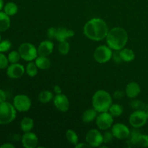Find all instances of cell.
I'll return each mask as SVG.
<instances>
[{
  "label": "cell",
  "mask_w": 148,
  "mask_h": 148,
  "mask_svg": "<svg viewBox=\"0 0 148 148\" xmlns=\"http://www.w3.org/2000/svg\"><path fill=\"white\" fill-rule=\"evenodd\" d=\"M147 117L146 112L142 110H137L130 115V124L134 128H140L146 124Z\"/></svg>",
  "instance_id": "ba28073f"
},
{
  "label": "cell",
  "mask_w": 148,
  "mask_h": 148,
  "mask_svg": "<svg viewBox=\"0 0 148 148\" xmlns=\"http://www.w3.org/2000/svg\"><path fill=\"white\" fill-rule=\"evenodd\" d=\"M108 111L113 116L119 117L122 114L123 107L119 104H112Z\"/></svg>",
  "instance_id": "4316f807"
},
{
  "label": "cell",
  "mask_w": 148,
  "mask_h": 148,
  "mask_svg": "<svg viewBox=\"0 0 148 148\" xmlns=\"http://www.w3.org/2000/svg\"><path fill=\"white\" fill-rule=\"evenodd\" d=\"M12 43L11 42L9 41V40H3V41L0 42V52H6L8 50H10V49L11 48Z\"/></svg>",
  "instance_id": "1f68e13d"
},
{
  "label": "cell",
  "mask_w": 148,
  "mask_h": 148,
  "mask_svg": "<svg viewBox=\"0 0 148 148\" xmlns=\"http://www.w3.org/2000/svg\"><path fill=\"white\" fill-rule=\"evenodd\" d=\"M140 87L138 83L135 82H131L126 87V94L130 98H134L140 93Z\"/></svg>",
  "instance_id": "2e32d148"
},
{
  "label": "cell",
  "mask_w": 148,
  "mask_h": 148,
  "mask_svg": "<svg viewBox=\"0 0 148 148\" xmlns=\"http://www.w3.org/2000/svg\"><path fill=\"white\" fill-rule=\"evenodd\" d=\"M74 35H75V32L72 30H69L65 27H59L57 29L56 39L59 42L64 41V40H66L68 38L74 36Z\"/></svg>",
  "instance_id": "e0dca14e"
},
{
  "label": "cell",
  "mask_w": 148,
  "mask_h": 148,
  "mask_svg": "<svg viewBox=\"0 0 148 148\" xmlns=\"http://www.w3.org/2000/svg\"><path fill=\"white\" fill-rule=\"evenodd\" d=\"M124 96V92L122 90H117L114 93V97L116 99H121Z\"/></svg>",
  "instance_id": "74e56055"
},
{
  "label": "cell",
  "mask_w": 148,
  "mask_h": 148,
  "mask_svg": "<svg viewBox=\"0 0 148 148\" xmlns=\"http://www.w3.org/2000/svg\"><path fill=\"white\" fill-rule=\"evenodd\" d=\"M53 104L59 111L66 112L69 110V101L64 94H57L53 98Z\"/></svg>",
  "instance_id": "7c38bea8"
},
{
  "label": "cell",
  "mask_w": 148,
  "mask_h": 148,
  "mask_svg": "<svg viewBox=\"0 0 148 148\" xmlns=\"http://www.w3.org/2000/svg\"><path fill=\"white\" fill-rule=\"evenodd\" d=\"M112 59L116 63H121L123 62L122 59H121V55H120V50H116L114 53H113Z\"/></svg>",
  "instance_id": "d590c367"
},
{
  "label": "cell",
  "mask_w": 148,
  "mask_h": 148,
  "mask_svg": "<svg viewBox=\"0 0 148 148\" xmlns=\"http://www.w3.org/2000/svg\"><path fill=\"white\" fill-rule=\"evenodd\" d=\"M56 32H57V29H56L53 27H51L48 29L47 30V36L50 40L53 38H56Z\"/></svg>",
  "instance_id": "e575fe53"
},
{
  "label": "cell",
  "mask_w": 148,
  "mask_h": 148,
  "mask_svg": "<svg viewBox=\"0 0 148 148\" xmlns=\"http://www.w3.org/2000/svg\"><path fill=\"white\" fill-rule=\"evenodd\" d=\"M4 12L9 16L14 15L18 11V7L14 2H8L4 7Z\"/></svg>",
  "instance_id": "cb8c5ba5"
},
{
  "label": "cell",
  "mask_w": 148,
  "mask_h": 148,
  "mask_svg": "<svg viewBox=\"0 0 148 148\" xmlns=\"http://www.w3.org/2000/svg\"><path fill=\"white\" fill-rule=\"evenodd\" d=\"M36 64L37 65L38 68L42 70H46L51 67V61L47 56H39L36 59Z\"/></svg>",
  "instance_id": "ac0fdd59"
},
{
  "label": "cell",
  "mask_w": 148,
  "mask_h": 148,
  "mask_svg": "<svg viewBox=\"0 0 148 148\" xmlns=\"http://www.w3.org/2000/svg\"><path fill=\"white\" fill-rule=\"evenodd\" d=\"M130 105H131V106L133 108H141L143 103H142L141 101H132Z\"/></svg>",
  "instance_id": "8d00e7d4"
},
{
  "label": "cell",
  "mask_w": 148,
  "mask_h": 148,
  "mask_svg": "<svg viewBox=\"0 0 148 148\" xmlns=\"http://www.w3.org/2000/svg\"><path fill=\"white\" fill-rule=\"evenodd\" d=\"M17 116L16 108L10 103H0V124H7L14 121Z\"/></svg>",
  "instance_id": "277c9868"
},
{
  "label": "cell",
  "mask_w": 148,
  "mask_h": 148,
  "mask_svg": "<svg viewBox=\"0 0 148 148\" xmlns=\"http://www.w3.org/2000/svg\"><path fill=\"white\" fill-rule=\"evenodd\" d=\"M141 134V133L139 132V130H136V128L133 129V130H130V134L129 136V142L132 145H135V143L137 142V139H138L139 136Z\"/></svg>",
  "instance_id": "f1b7e54d"
},
{
  "label": "cell",
  "mask_w": 148,
  "mask_h": 148,
  "mask_svg": "<svg viewBox=\"0 0 148 148\" xmlns=\"http://www.w3.org/2000/svg\"><path fill=\"white\" fill-rule=\"evenodd\" d=\"M20 58H21V56H20V53H19V51H12L8 55L9 62L12 64L17 63L20 61Z\"/></svg>",
  "instance_id": "4dcf8cb0"
},
{
  "label": "cell",
  "mask_w": 148,
  "mask_h": 148,
  "mask_svg": "<svg viewBox=\"0 0 148 148\" xmlns=\"http://www.w3.org/2000/svg\"><path fill=\"white\" fill-rule=\"evenodd\" d=\"M87 143L91 146V147H101V145L103 143V134L98 131L97 130H91L87 133L86 137H85Z\"/></svg>",
  "instance_id": "9c48e42d"
},
{
  "label": "cell",
  "mask_w": 148,
  "mask_h": 148,
  "mask_svg": "<svg viewBox=\"0 0 148 148\" xmlns=\"http://www.w3.org/2000/svg\"><path fill=\"white\" fill-rule=\"evenodd\" d=\"M8 58L6 57L1 52H0V69H4L8 66Z\"/></svg>",
  "instance_id": "d6a6232c"
},
{
  "label": "cell",
  "mask_w": 148,
  "mask_h": 148,
  "mask_svg": "<svg viewBox=\"0 0 148 148\" xmlns=\"http://www.w3.org/2000/svg\"><path fill=\"white\" fill-rule=\"evenodd\" d=\"M38 140L36 134L33 132H25L22 137V143L25 148H35L37 147Z\"/></svg>",
  "instance_id": "5bb4252c"
},
{
  "label": "cell",
  "mask_w": 148,
  "mask_h": 148,
  "mask_svg": "<svg viewBox=\"0 0 148 148\" xmlns=\"http://www.w3.org/2000/svg\"><path fill=\"white\" fill-rule=\"evenodd\" d=\"M34 127V121L30 117H25L20 122V128L24 132H30Z\"/></svg>",
  "instance_id": "ffe728a7"
},
{
  "label": "cell",
  "mask_w": 148,
  "mask_h": 148,
  "mask_svg": "<svg viewBox=\"0 0 148 148\" xmlns=\"http://www.w3.org/2000/svg\"><path fill=\"white\" fill-rule=\"evenodd\" d=\"M114 134H113L112 132L106 131L104 132V134H103V143L105 144H108L110 143L113 140V137H114Z\"/></svg>",
  "instance_id": "836d02e7"
},
{
  "label": "cell",
  "mask_w": 148,
  "mask_h": 148,
  "mask_svg": "<svg viewBox=\"0 0 148 148\" xmlns=\"http://www.w3.org/2000/svg\"><path fill=\"white\" fill-rule=\"evenodd\" d=\"M13 106L16 110L20 112H25L30 110L31 107V101L26 95L20 94L16 95L13 100Z\"/></svg>",
  "instance_id": "52a82bcc"
},
{
  "label": "cell",
  "mask_w": 148,
  "mask_h": 148,
  "mask_svg": "<svg viewBox=\"0 0 148 148\" xmlns=\"http://www.w3.org/2000/svg\"><path fill=\"white\" fill-rule=\"evenodd\" d=\"M1 35H0V42H1Z\"/></svg>",
  "instance_id": "f6af8a7d"
},
{
  "label": "cell",
  "mask_w": 148,
  "mask_h": 148,
  "mask_svg": "<svg viewBox=\"0 0 148 148\" xmlns=\"http://www.w3.org/2000/svg\"><path fill=\"white\" fill-rule=\"evenodd\" d=\"M113 134L116 138L119 140H124L128 138L130 134V130L125 124L117 123L115 124L111 130Z\"/></svg>",
  "instance_id": "8fae6325"
},
{
  "label": "cell",
  "mask_w": 148,
  "mask_h": 148,
  "mask_svg": "<svg viewBox=\"0 0 148 148\" xmlns=\"http://www.w3.org/2000/svg\"><path fill=\"white\" fill-rule=\"evenodd\" d=\"M112 55L113 52L109 46H100L94 51V59L98 63L105 64L112 59Z\"/></svg>",
  "instance_id": "8992f818"
},
{
  "label": "cell",
  "mask_w": 148,
  "mask_h": 148,
  "mask_svg": "<svg viewBox=\"0 0 148 148\" xmlns=\"http://www.w3.org/2000/svg\"><path fill=\"white\" fill-rule=\"evenodd\" d=\"M53 42L49 40H46L42 41L38 48V53L39 56H48L53 52Z\"/></svg>",
  "instance_id": "9a60e30c"
},
{
  "label": "cell",
  "mask_w": 148,
  "mask_h": 148,
  "mask_svg": "<svg viewBox=\"0 0 148 148\" xmlns=\"http://www.w3.org/2000/svg\"><path fill=\"white\" fill-rule=\"evenodd\" d=\"M66 137L68 142L72 145H74L75 146L77 144H78V141H79L78 136L77 133L73 130H68L66 132Z\"/></svg>",
  "instance_id": "d4e9b609"
},
{
  "label": "cell",
  "mask_w": 148,
  "mask_h": 148,
  "mask_svg": "<svg viewBox=\"0 0 148 148\" xmlns=\"http://www.w3.org/2000/svg\"><path fill=\"white\" fill-rule=\"evenodd\" d=\"M108 46L113 50H121L128 41V34L124 28L114 27L109 30L106 36Z\"/></svg>",
  "instance_id": "7a4b0ae2"
},
{
  "label": "cell",
  "mask_w": 148,
  "mask_h": 148,
  "mask_svg": "<svg viewBox=\"0 0 148 148\" xmlns=\"http://www.w3.org/2000/svg\"><path fill=\"white\" fill-rule=\"evenodd\" d=\"M75 147H77V148H82V147H91V146L89 144H88V143H80V144H77L76 145H75Z\"/></svg>",
  "instance_id": "ab89813d"
},
{
  "label": "cell",
  "mask_w": 148,
  "mask_h": 148,
  "mask_svg": "<svg viewBox=\"0 0 148 148\" xmlns=\"http://www.w3.org/2000/svg\"><path fill=\"white\" fill-rule=\"evenodd\" d=\"M6 99H7V95H6L5 92L0 89V103L6 101Z\"/></svg>",
  "instance_id": "f35d334b"
},
{
  "label": "cell",
  "mask_w": 148,
  "mask_h": 148,
  "mask_svg": "<svg viewBox=\"0 0 148 148\" xmlns=\"http://www.w3.org/2000/svg\"><path fill=\"white\" fill-rule=\"evenodd\" d=\"M92 104L94 109L98 113L106 112L112 105V98L107 91L99 90L92 96Z\"/></svg>",
  "instance_id": "3957f363"
},
{
  "label": "cell",
  "mask_w": 148,
  "mask_h": 148,
  "mask_svg": "<svg viewBox=\"0 0 148 148\" xmlns=\"http://www.w3.org/2000/svg\"><path fill=\"white\" fill-rule=\"evenodd\" d=\"M146 114H147V119H148V109H147V111H146Z\"/></svg>",
  "instance_id": "ee69618b"
},
{
  "label": "cell",
  "mask_w": 148,
  "mask_h": 148,
  "mask_svg": "<svg viewBox=\"0 0 148 148\" xmlns=\"http://www.w3.org/2000/svg\"><path fill=\"white\" fill-rule=\"evenodd\" d=\"M70 49V46L69 43H68L66 40H64V41H61L59 43V46H58V50L59 52L62 55H66L69 51Z\"/></svg>",
  "instance_id": "83f0119b"
},
{
  "label": "cell",
  "mask_w": 148,
  "mask_h": 148,
  "mask_svg": "<svg viewBox=\"0 0 148 148\" xmlns=\"http://www.w3.org/2000/svg\"><path fill=\"white\" fill-rule=\"evenodd\" d=\"M38 68L36 62H30L27 64V66H26V73L27 74V75L33 77H35L38 74Z\"/></svg>",
  "instance_id": "484cf974"
},
{
  "label": "cell",
  "mask_w": 148,
  "mask_h": 148,
  "mask_svg": "<svg viewBox=\"0 0 148 148\" xmlns=\"http://www.w3.org/2000/svg\"><path fill=\"white\" fill-rule=\"evenodd\" d=\"M135 146L144 147H148V135L143 134H140L137 139V142H136Z\"/></svg>",
  "instance_id": "f546056e"
},
{
  "label": "cell",
  "mask_w": 148,
  "mask_h": 148,
  "mask_svg": "<svg viewBox=\"0 0 148 148\" xmlns=\"http://www.w3.org/2000/svg\"><path fill=\"white\" fill-rule=\"evenodd\" d=\"M3 7H4V1L3 0H0V11L2 10Z\"/></svg>",
  "instance_id": "7bdbcfd3"
},
{
  "label": "cell",
  "mask_w": 148,
  "mask_h": 148,
  "mask_svg": "<svg viewBox=\"0 0 148 148\" xmlns=\"http://www.w3.org/2000/svg\"><path fill=\"white\" fill-rule=\"evenodd\" d=\"M10 27V18L4 12L0 11V32L8 30Z\"/></svg>",
  "instance_id": "d6986e66"
},
{
  "label": "cell",
  "mask_w": 148,
  "mask_h": 148,
  "mask_svg": "<svg viewBox=\"0 0 148 148\" xmlns=\"http://www.w3.org/2000/svg\"><path fill=\"white\" fill-rule=\"evenodd\" d=\"M120 55L123 62H132L135 58L134 51L130 49H122L120 50Z\"/></svg>",
  "instance_id": "44dd1931"
},
{
  "label": "cell",
  "mask_w": 148,
  "mask_h": 148,
  "mask_svg": "<svg viewBox=\"0 0 148 148\" xmlns=\"http://www.w3.org/2000/svg\"><path fill=\"white\" fill-rule=\"evenodd\" d=\"M1 148H14V146L13 145L10 144V143H6V144L2 145L0 146Z\"/></svg>",
  "instance_id": "b9f144b4"
},
{
  "label": "cell",
  "mask_w": 148,
  "mask_h": 148,
  "mask_svg": "<svg viewBox=\"0 0 148 148\" xmlns=\"http://www.w3.org/2000/svg\"><path fill=\"white\" fill-rule=\"evenodd\" d=\"M97 112L98 111L96 110L93 109H88L83 113L82 114V121H84L85 123H90V122H92V121H94L95 119H96L97 116Z\"/></svg>",
  "instance_id": "7402d4cb"
},
{
  "label": "cell",
  "mask_w": 148,
  "mask_h": 148,
  "mask_svg": "<svg viewBox=\"0 0 148 148\" xmlns=\"http://www.w3.org/2000/svg\"><path fill=\"white\" fill-rule=\"evenodd\" d=\"M53 91H54V92L56 95H57V94H61L62 93V88H60L59 85H56L53 87Z\"/></svg>",
  "instance_id": "60d3db41"
},
{
  "label": "cell",
  "mask_w": 148,
  "mask_h": 148,
  "mask_svg": "<svg viewBox=\"0 0 148 148\" xmlns=\"http://www.w3.org/2000/svg\"><path fill=\"white\" fill-rule=\"evenodd\" d=\"M53 93L49 90H43L39 93L38 100L42 103H48L53 99Z\"/></svg>",
  "instance_id": "603a6c76"
},
{
  "label": "cell",
  "mask_w": 148,
  "mask_h": 148,
  "mask_svg": "<svg viewBox=\"0 0 148 148\" xmlns=\"http://www.w3.org/2000/svg\"><path fill=\"white\" fill-rule=\"evenodd\" d=\"M25 68L22 64L18 63L12 64L8 66L7 70V74L9 77L12 79H17L24 75Z\"/></svg>",
  "instance_id": "4fadbf2b"
},
{
  "label": "cell",
  "mask_w": 148,
  "mask_h": 148,
  "mask_svg": "<svg viewBox=\"0 0 148 148\" xmlns=\"http://www.w3.org/2000/svg\"><path fill=\"white\" fill-rule=\"evenodd\" d=\"M114 123L113 116L110 113L102 112L97 116L96 124L101 130H108Z\"/></svg>",
  "instance_id": "30bf717a"
},
{
  "label": "cell",
  "mask_w": 148,
  "mask_h": 148,
  "mask_svg": "<svg viewBox=\"0 0 148 148\" xmlns=\"http://www.w3.org/2000/svg\"><path fill=\"white\" fill-rule=\"evenodd\" d=\"M20 56L27 62H32L38 57V49L30 43H23L18 49Z\"/></svg>",
  "instance_id": "5b68a950"
},
{
  "label": "cell",
  "mask_w": 148,
  "mask_h": 148,
  "mask_svg": "<svg viewBox=\"0 0 148 148\" xmlns=\"http://www.w3.org/2000/svg\"><path fill=\"white\" fill-rule=\"evenodd\" d=\"M85 36L90 40L100 41L106 38L108 27L106 22L101 18H92L85 23L83 27Z\"/></svg>",
  "instance_id": "6da1fadb"
}]
</instances>
